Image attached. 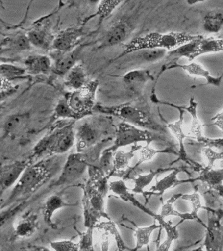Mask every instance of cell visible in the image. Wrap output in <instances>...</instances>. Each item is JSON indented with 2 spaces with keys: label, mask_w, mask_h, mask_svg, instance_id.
<instances>
[{
  "label": "cell",
  "mask_w": 223,
  "mask_h": 251,
  "mask_svg": "<svg viewBox=\"0 0 223 251\" xmlns=\"http://www.w3.org/2000/svg\"><path fill=\"white\" fill-rule=\"evenodd\" d=\"M181 168L174 169L168 176H164L160 180H156V184L152 186L149 191L145 192L144 196L146 200L149 199L152 195L157 196L158 197H162L166 190L172 189L180 185V184L187 183V182H193L197 180V178H189L187 180L178 179L177 175L182 172Z\"/></svg>",
  "instance_id": "obj_17"
},
{
  "label": "cell",
  "mask_w": 223,
  "mask_h": 251,
  "mask_svg": "<svg viewBox=\"0 0 223 251\" xmlns=\"http://www.w3.org/2000/svg\"><path fill=\"white\" fill-rule=\"evenodd\" d=\"M197 107L198 103L193 97L190 98L189 106H187V107L181 106L182 109L185 110V111H187L192 117L189 133H188V137L198 141L203 136L202 130L204 125H202V123L199 121L198 117Z\"/></svg>",
  "instance_id": "obj_29"
},
{
  "label": "cell",
  "mask_w": 223,
  "mask_h": 251,
  "mask_svg": "<svg viewBox=\"0 0 223 251\" xmlns=\"http://www.w3.org/2000/svg\"><path fill=\"white\" fill-rule=\"evenodd\" d=\"M57 160V156L49 157L30 165L15 184L10 195L1 204V209L9 207L26 196L32 195L42 187L56 174L59 167Z\"/></svg>",
  "instance_id": "obj_2"
},
{
  "label": "cell",
  "mask_w": 223,
  "mask_h": 251,
  "mask_svg": "<svg viewBox=\"0 0 223 251\" xmlns=\"http://www.w3.org/2000/svg\"><path fill=\"white\" fill-rule=\"evenodd\" d=\"M97 157L91 151L72 153L68 156L58 179L52 187L68 185L79 180L91 165H96Z\"/></svg>",
  "instance_id": "obj_8"
},
{
  "label": "cell",
  "mask_w": 223,
  "mask_h": 251,
  "mask_svg": "<svg viewBox=\"0 0 223 251\" xmlns=\"http://www.w3.org/2000/svg\"><path fill=\"white\" fill-rule=\"evenodd\" d=\"M89 81L85 67L79 63L66 74L64 78V84L73 91L83 87Z\"/></svg>",
  "instance_id": "obj_28"
},
{
  "label": "cell",
  "mask_w": 223,
  "mask_h": 251,
  "mask_svg": "<svg viewBox=\"0 0 223 251\" xmlns=\"http://www.w3.org/2000/svg\"><path fill=\"white\" fill-rule=\"evenodd\" d=\"M83 35V29L79 27L64 29L54 37L52 49L58 52H71L77 48Z\"/></svg>",
  "instance_id": "obj_15"
},
{
  "label": "cell",
  "mask_w": 223,
  "mask_h": 251,
  "mask_svg": "<svg viewBox=\"0 0 223 251\" xmlns=\"http://www.w3.org/2000/svg\"><path fill=\"white\" fill-rule=\"evenodd\" d=\"M173 147L174 146H168L166 149H162V150H156V149L151 148L150 147V145L146 144L145 146H142L140 150V152H139L140 158H139L138 162H137V164L134 167L129 168L126 171L127 173L125 174V176L128 177L130 174H132V172H134L136 169H138L143 163L151 160L156 154H161V153H168V154L179 155L178 152H175V151L174 150Z\"/></svg>",
  "instance_id": "obj_31"
},
{
  "label": "cell",
  "mask_w": 223,
  "mask_h": 251,
  "mask_svg": "<svg viewBox=\"0 0 223 251\" xmlns=\"http://www.w3.org/2000/svg\"><path fill=\"white\" fill-rule=\"evenodd\" d=\"M142 145L136 144L132 145V149L128 152L124 151H117L113 156V170L110 176H115V174L124 172L127 168H130L129 164L133 157L134 156L136 151H140Z\"/></svg>",
  "instance_id": "obj_30"
},
{
  "label": "cell",
  "mask_w": 223,
  "mask_h": 251,
  "mask_svg": "<svg viewBox=\"0 0 223 251\" xmlns=\"http://www.w3.org/2000/svg\"><path fill=\"white\" fill-rule=\"evenodd\" d=\"M121 1H101L98 5L97 15L103 20L108 17L121 3Z\"/></svg>",
  "instance_id": "obj_44"
},
{
  "label": "cell",
  "mask_w": 223,
  "mask_h": 251,
  "mask_svg": "<svg viewBox=\"0 0 223 251\" xmlns=\"http://www.w3.org/2000/svg\"><path fill=\"white\" fill-rule=\"evenodd\" d=\"M74 122L50 131L33 149L31 160H39L66 153L75 142Z\"/></svg>",
  "instance_id": "obj_5"
},
{
  "label": "cell",
  "mask_w": 223,
  "mask_h": 251,
  "mask_svg": "<svg viewBox=\"0 0 223 251\" xmlns=\"http://www.w3.org/2000/svg\"><path fill=\"white\" fill-rule=\"evenodd\" d=\"M54 115L58 119L62 118V119L78 120L77 115L68 105L66 98L61 99L58 102L55 109H54Z\"/></svg>",
  "instance_id": "obj_43"
},
{
  "label": "cell",
  "mask_w": 223,
  "mask_h": 251,
  "mask_svg": "<svg viewBox=\"0 0 223 251\" xmlns=\"http://www.w3.org/2000/svg\"><path fill=\"white\" fill-rule=\"evenodd\" d=\"M113 156L114 152L109 150L108 148L105 149L101 152L99 164L97 165L108 178L110 177V175L113 170Z\"/></svg>",
  "instance_id": "obj_42"
},
{
  "label": "cell",
  "mask_w": 223,
  "mask_h": 251,
  "mask_svg": "<svg viewBox=\"0 0 223 251\" xmlns=\"http://www.w3.org/2000/svg\"><path fill=\"white\" fill-rule=\"evenodd\" d=\"M192 168L198 172V180L218 190L223 198V166L218 169H207L196 163Z\"/></svg>",
  "instance_id": "obj_21"
},
{
  "label": "cell",
  "mask_w": 223,
  "mask_h": 251,
  "mask_svg": "<svg viewBox=\"0 0 223 251\" xmlns=\"http://www.w3.org/2000/svg\"><path fill=\"white\" fill-rule=\"evenodd\" d=\"M99 86V80H89L83 87L72 91L66 98L68 105L77 115L78 120L91 115L95 111Z\"/></svg>",
  "instance_id": "obj_9"
},
{
  "label": "cell",
  "mask_w": 223,
  "mask_h": 251,
  "mask_svg": "<svg viewBox=\"0 0 223 251\" xmlns=\"http://www.w3.org/2000/svg\"><path fill=\"white\" fill-rule=\"evenodd\" d=\"M109 120L99 118L83 122L75 131L76 149L77 152H87L106 143L103 139L111 126Z\"/></svg>",
  "instance_id": "obj_7"
},
{
  "label": "cell",
  "mask_w": 223,
  "mask_h": 251,
  "mask_svg": "<svg viewBox=\"0 0 223 251\" xmlns=\"http://www.w3.org/2000/svg\"><path fill=\"white\" fill-rule=\"evenodd\" d=\"M134 58L142 64H154L159 62L167 55L165 49H149L134 52Z\"/></svg>",
  "instance_id": "obj_38"
},
{
  "label": "cell",
  "mask_w": 223,
  "mask_h": 251,
  "mask_svg": "<svg viewBox=\"0 0 223 251\" xmlns=\"http://www.w3.org/2000/svg\"><path fill=\"white\" fill-rule=\"evenodd\" d=\"M205 203L204 209L206 211H219L223 210V198L220 192L214 188L201 182L194 186Z\"/></svg>",
  "instance_id": "obj_22"
},
{
  "label": "cell",
  "mask_w": 223,
  "mask_h": 251,
  "mask_svg": "<svg viewBox=\"0 0 223 251\" xmlns=\"http://www.w3.org/2000/svg\"><path fill=\"white\" fill-rule=\"evenodd\" d=\"M32 164V161L29 158L1 166L0 172V194L1 196L7 190L17 183L25 170Z\"/></svg>",
  "instance_id": "obj_12"
},
{
  "label": "cell",
  "mask_w": 223,
  "mask_h": 251,
  "mask_svg": "<svg viewBox=\"0 0 223 251\" xmlns=\"http://www.w3.org/2000/svg\"><path fill=\"white\" fill-rule=\"evenodd\" d=\"M132 31V25L128 21L121 20L111 25L101 39L99 48H106L124 43Z\"/></svg>",
  "instance_id": "obj_16"
},
{
  "label": "cell",
  "mask_w": 223,
  "mask_h": 251,
  "mask_svg": "<svg viewBox=\"0 0 223 251\" xmlns=\"http://www.w3.org/2000/svg\"><path fill=\"white\" fill-rule=\"evenodd\" d=\"M74 205H75L74 204L66 202L61 196L58 194L50 196L45 202L44 207H43L42 213L45 223L51 228L56 229L57 226L52 219L54 213L62 208L72 207Z\"/></svg>",
  "instance_id": "obj_25"
},
{
  "label": "cell",
  "mask_w": 223,
  "mask_h": 251,
  "mask_svg": "<svg viewBox=\"0 0 223 251\" xmlns=\"http://www.w3.org/2000/svg\"><path fill=\"white\" fill-rule=\"evenodd\" d=\"M151 99L154 103L160 104V105L170 106V107L175 108V109L179 111V119H178L177 121L172 123H166V126H167L168 129L176 137L178 143H179V152H178L179 158H178L177 161H183L186 164L193 168L196 164V162H194L188 156L187 151H186L185 143H184V140L188 137L183 131V120L184 115H185V110L182 109L180 105H175V104L168 103V102L166 101H160L156 96H154Z\"/></svg>",
  "instance_id": "obj_11"
},
{
  "label": "cell",
  "mask_w": 223,
  "mask_h": 251,
  "mask_svg": "<svg viewBox=\"0 0 223 251\" xmlns=\"http://www.w3.org/2000/svg\"><path fill=\"white\" fill-rule=\"evenodd\" d=\"M118 249V250H117V251H124V249H122V248H117Z\"/></svg>",
  "instance_id": "obj_54"
},
{
  "label": "cell",
  "mask_w": 223,
  "mask_h": 251,
  "mask_svg": "<svg viewBox=\"0 0 223 251\" xmlns=\"http://www.w3.org/2000/svg\"><path fill=\"white\" fill-rule=\"evenodd\" d=\"M207 224L205 225L204 245L206 251H223V210L207 211Z\"/></svg>",
  "instance_id": "obj_10"
},
{
  "label": "cell",
  "mask_w": 223,
  "mask_h": 251,
  "mask_svg": "<svg viewBox=\"0 0 223 251\" xmlns=\"http://www.w3.org/2000/svg\"><path fill=\"white\" fill-rule=\"evenodd\" d=\"M30 121L31 115L28 112L9 115L3 125L2 139H10L13 140L22 136L28 128Z\"/></svg>",
  "instance_id": "obj_14"
},
{
  "label": "cell",
  "mask_w": 223,
  "mask_h": 251,
  "mask_svg": "<svg viewBox=\"0 0 223 251\" xmlns=\"http://www.w3.org/2000/svg\"><path fill=\"white\" fill-rule=\"evenodd\" d=\"M152 141H158L169 145L170 146H174L173 143L168 137L140 128L122 121L115 128V140L108 149L115 153L121 147L138 144L139 142H146V144L150 145Z\"/></svg>",
  "instance_id": "obj_6"
},
{
  "label": "cell",
  "mask_w": 223,
  "mask_h": 251,
  "mask_svg": "<svg viewBox=\"0 0 223 251\" xmlns=\"http://www.w3.org/2000/svg\"><path fill=\"white\" fill-rule=\"evenodd\" d=\"M23 64L27 73L31 75H48L52 71V58L48 55H30Z\"/></svg>",
  "instance_id": "obj_23"
},
{
  "label": "cell",
  "mask_w": 223,
  "mask_h": 251,
  "mask_svg": "<svg viewBox=\"0 0 223 251\" xmlns=\"http://www.w3.org/2000/svg\"></svg>",
  "instance_id": "obj_55"
},
{
  "label": "cell",
  "mask_w": 223,
  "mask_h": 251,
  "mask_svg": "<svg viewBox=\"0 0 223 251\" xmlns=\"http://www.w3.org/2000/svg\"><path fill=\"white\" fill-rule=\"evenodd\" d=\"M88 170L89 178L83 188L84 225L87 228H95L101 218L111 220L105 210L109 178L97 165H91Z\"/></svg>",
  "instance_id": "obj_1"
},
{
  "label": "cell",
  "mask_w": 223,
  "mask_h": 251,
  "mask_svg": "<svg viewBox=\"0 0 223 251\" xmlns=\"http://www.w3.org/2000/svg\"><path fill=\"white\" fill-rule=\"evenodd\" d=\"M109 187L111 191L119 196L123 201L131 202L135 207H138L144 213L155 219L157 214H154L153 212L150 211L146 206L142 205L138 200L135 198L134 194L130 193V189L127 187L124 180H118L111 182L109 184Z\"/></svg>",
  "instance_id": "obj_24"
},
{
  "label": "cell",
  "mask_w": 223,
  "mask_h": 251,
  "mask_svg": "<svg viewBox=\"0 0 223 251\" xmlns=\"http://www.w3.org/2000/svg\"><path fill=\"white\" fill-rule=\"evenodd\" d=\"M26 34L32 47L42 50H49L52 48V43L55 36L52 35L50 23L48 22L38 23Z\"/></svg>",
  "instance_id": "obj_19"
},
{
  "label": "cell",
  "mask_w": 223,
  "mask_h": 251,
  "mask_svg": "<svg viewBox=\"0 0 223 251\" xmlns=\"http://www.w3.org/2000/svg\"><path fill=\"white\" fill-rule=\"evenodd\" d=\"M203 147H208L216 149L218 151H223V138L211 139L203 136L202 138L198 141Z\"/></svg>",
  "instance_id": "obj_48"
},
{
  "label": "cell",
  "mask_w": 223,
  "mask_h": 251,
  "mask_svg": "<svg viewBox=\"0 0 223 251\" xmlns=\"http://www.w3.org/2000/svg\"><path fill=\"white\" fill-rule=\"evenodd\" d=\"M25 204V201H23L22 203H19V205L13 206L11 209L1 212V226L2 227L3 225L7 223V221L15 215H16L17 212L19 210L22 209L23 205Z\"/></svg>",
  "instance_id": "obj_49"
},
{
  "label": "cell",
  "mask_w": 223,
  "mask_h": 251,
  "mask_svg": "<svg viewBox=\"0 0 223 251\" xmlns=\"http://www.w3.org/2000/svg\"><path fill=\"white\" fill-rule=\"evenodd\" d=\"M123 83L129 94L135 98H140L148 82L154 80L149 70L136 69L127 72L123 76Z\"/></svg>",
  "instance_id": "obj_13"
},
{
  "label": "cell",
  "mask_w": 223,
  "mask_h": 251,
  "mask_svg": "<svg viewBox=\"0 0 223 251\" xmlns=\"http://www.w3.org/2000/svg\"><path fill=\"white\" fill-rule=\"evenodd\" d=\"M164 170H166L165 169L161 168H158L156 170H151L148 174H138L136 177L132 178L134 183V188L132 189L133 193L144 195L145 188L151 183L158 174L164 172Z\"/></svg>",
  "instance_id": "obj_37"
},
{
  "label": "cell",
  "mask_w": 223,
  "mask_h": 251,
  "mask_svg": "<svg viewBox=\"0 0 223 251\" xmlns=\"http://www.w3.org/2000/svg\"><path fill=\"white\" fill-rule=\"evenodd\" d=\"M32 45L26 33H18L14 36L5 37L1 41V52H22L30 50Z\"/></svg>",
  "instance_id": "obj_27"
},
{
  "label": "cell",
  "mask_w": 223,
  "mask_h": 251,
  "mask_svg": "<svg viewBox=\"0 0 223 251\" xmlns=\"http://www.w3.org/2000/svg\"><path fill=\"white\" fill-rule=\"evenodd\" d=\"M199 36L200 35H194L183 32H150L143 36L135 37L130 42L123 45L124 50L115 60L132 53L149 49H160L173 50L185 43L198 38Z\"/></svg>",
  "instance_id": "obj_4"
},
{
  "label": "cell",
  "mask_w": 223,
  "mask_h": 251,
  "mask_svg": "<svg viewBox=\"0 0 223 251\" xmlns=\"http://www.w3.org/2000/svg\"><path fill=\"white\" fill-rule=\"evenodd\" d=\"M182 194H183L179 193L174 194L169 200H167L166 203L162 205L161 211H160L159 214L156 215V217L154 219L158 222L164 220L166 217L173 216V217L181 218L182 222L189 221V220L194 221V219L191 214L180 213L179 211L174 209V203L177 201L178 200L181 199Z\"/></svg>",
  "instance_id": "obj_32"
},
{
  "label": "cell",
  "mask_w": 223,
  "mask_h": 251,
  "mask_svg": "<svg viewBox=\"0 0 223 251\" xmlns=\"http://www.w3.org/2000/svg\"><path fill=\"white\" fill-rule=\"evenodd\" d=\"M1 99L3 100V97L10 95L16 90L17 87L13 85L12 82L5 79L4 78L1 77Z\"/></svg>",
  "instance_id": "obj_50"
},
{
  "label": "cell",
  "mask_w": 223,
  "mask_h": 251,
  "mask_svg": "<svg viewBox=\"0 0 223 251\" xmlns=\"http://www.w3.org/2000/svg\"><path fill=\"white\" fill-rule=\"evenodd\" d=\"M95 228H97L99 230L107 231L109 234L112 235L114 237L115 241H116L117 248H122L124 250L125 249L130 250V249L128 248L125 245L124 241H123L122 237H121L120 233L117 229L116 225L111 220L107 222L99 223L96 226Z\"/></svg>",
  "instance_id": "obj_41"
},
{
  "label": "cell",
  "mask_w": 223,
  "mask_h": 251,
  "mask_svg": "<svg viewBox=\"0 0 223 251\" xmlns=\"http://www.w3.org/2000/svg\"><path fill=\"white\" fill-rule=\"evenodd\" d=\"M191 251H205L204 249H203V247L200 246L199 247H198L197 249H193V250H192Z\"/></svg>",
  "instance_id": "obj_53"
},
{
  "label": "cell",
  "mask_w": 223,
  "mask_h": 251,
  "mask_svg": "<svg viewBox=\"0 0 223 251\" xmlns=\"http://www.w3.org/2000/svg\"><path fill=\"white\" fill-rule=\"evenodd\" d=\"M95 111L103 115H113L122 120L124 123L130 124L140 128L146 129L152 132L168 136L167 126L157 121L152 115L148 106L134 105L132 103L103 107L96 105Z\"/></svg>",
  "instance_id": "obj_3"
},
{
  "label": "cell",
  "mask_w": 223,
  "mask_h": 251,
  "mask_svg": "<svg viewBox=\"0 0 223 251\" xmlns=\"http://www.w3.org/2000/svg\"><path fill=\"white\" fill-rule=\"evenodd\" d=\"M201 198L200 194L195 190L193 193L182 194L181 199L190 202L192 206V211L190 214L193 217L194 221H197L198 223L201 224V225L205 227V224L203 223V221L199 219L198 215L199 210L202 209V208L204 209V207H203L202 204H201Z\"/></svg>",
  "instance_id": "obj_40"
},
{
  "label": "cell",
  "mask_w": 223,
  "mask_h": 251,
  "mask_svg": "<svg viewBox=\"0 0 223 251\" xmlns=\"http://www.w3.org/2000/svg\"><path fill=\"white\" fill-rule=\"evenodd\" d=\"M50 245L55 251H79V243H75L72 240L52 241Z\"/></svg>",
  "instance_id": "obj_47"
},
{
  "label": "cell",
  "mask_w": 223,
  "mask_h": 251,
  "mask_svg": "<svg viewBox=\"0 0 223 251\" xmlns=\"http://www.w3.org/2000/svg\"><path fill=\"white\" fill-rule=\"evenodd\" d=\"M80 49L77 47L75 50L68 52H58L54 50L50 56L52 60V71L58 75L66 76V74L77 64Z\"/></svg>",
  "instance_id": "obj_20"
},
{
  "label": "cell",
  "mask_w": 223,
  "mask_h": 251,
  "mask_svg": "<svg viewBox=\"0 0 223 251\" xmlns=\"http://www.w3.org/2000/svg\"><path fill=\"white\" fill-rule=\"evenodd\" d=\"M201 153L207 162V169L214 168L215 162L218 160L223 161V151H215L208 147H203Z\"/></svg>",
  "instance_id": "obj_45"
},
{
  "label": "cell",
  "mask_w": 223,
  "mask_h": 251,
  "mask_svg": "<svg viewBox=\"0 0 223 251\" xmlns=\"http://www.w3.org/2000/svg\"><path fill=\"white\" fill-rule=\"evenodd\" d=\"M202 25L206 32L219 33L223 27V14L215 10L209 11L203 17Z\"/></svg>",
  "instance_id": "obj_36"
},
{
  "label": "cell",
  "mask_w": 223,
  "mask_h": 251,
  "mask_svg": "<svg viewBox=\"0 0 223 251\" xmlns=\"http://www.w3.org/2000/svg\"><path fill=\"white\" fill-rule=\"evenodd\" d=\"M30 251H50L48 247L45 246H36L33 247L32 250Z\"/></svg>",
  "instance_id": "obj_52"
},
{
  "label": "cell",
  "mask_w": 223,
  "mask_h": 251,
  "mask_svg": "<svg viewBox=\"0 0 223 251\" xmlns=\"http://www.w3.org/2000/svg\"><path fill=\"white\" fill-rule=\"evenodd\" d=\"M94 227H89L85 232H79V251H95L93 242Z\"/></svg>",
  "instance_id": "obj_46"
},
{
  "label": "cell",
  "mask_w": 223,
  "mask_h": 251,
  "mask_svg": "<svg viewBox=\"0 0 223 251\" xmlns=\"http://www.w3.org/2000/svg\"><path fill=\"white\" fill-rule=\"evenodd\" d=\"M181 223V221L175 225L171 221L162 220L158 221V225L161 226V228L164 229L166 231V238L163 242L158 245L156 251H169L173 241L179 238V233L177 227Z\"/></svg>",
  "instance_id": "obj_34"
},
{
  "label": "cell",
  "mask_w": 223,
  "mask_h": 251,
  "mask_svg": "<svg viewBox=\"0 0 223 251\" xmlns=\"http://www.w3.org/2000/svg\"><path fill=\"white\" fill-rule=\"evenodd\" d=\"M161 228V226L154 223L149 226L139 227H137L134 230V235L136 237V246L134 248L130 249L131 251H138L144 246H148L149 244L152 233L156 229Z\"/></svg>",
  "instance_id": "obj_35"
},
{
  "label": "cell",
  "mask_w": 223,
  "mask_h": 251,
  "mask_svg": "<svg viewBox=\"0 0 223 251\" xmlns=\"http://www.w3.org/2000/svg\"><path fill=\"white\" fill-rule=\"evenodd\" d=\"M1 77L12 82L13 80L22 79L26 77V69L11 64L2 63L0 66Z\"/></svg>",
  "instance_id": "obj_39"
},
{
  "label": "cell",
  "mask_w": 223,
  "mask_h": 251,
  "mask_svg": "<svg viewBox=\"0 0 223 251\" xmlns=\"http://www.w3.org/2000/svg\"><path fill=\"white\" fill-rule=\"evenodd\" d=\"M39 217L34 211L26 214L17 223L14 229L15 238H28L32 236L38 229Z\"/></svg>",
  "instance_id": "obj_26"
},
{
  "label": "cell",
  "mask_w": 223,
  "mask_h": 251,
  "mask_svg": "<svg viewBox=\"0 0 223 251\" xmlns=\"http://www.w3.org/2000/svg\"><path fill=\"white\" fill-rule=\"evenodd\" d=\"M219 52H223V39H215L212 37L205 38L203 36L199 39L193 60L201 55Z\"/></svg>",
  "instance_id": "obj_33"
},
{
  "label": "cell",
  "mask_w": 223,
  "mask_h": 251,
  "mask_svg": "<svg viewBox=\"0 0 223 251\" xmlns=\"http://www.w3.org/2000/svg\"><path fill=\"white\" fill-rule=\"evenodd\" d=\"M174 68H181L191 75L198 76L204 78L206 80L207 85L219 86L223 79V71L221 75L215 77L211 75L208 70L203 68L201 65L196 62H191L189 64L184 65L179 64L178 63L166 64L162 66L160 74L161 75L166 71Z\"/></svg>",
  "instance_id": "obj_18"
},
{
  "label": "cell",
  "mask_w": 223,
  "mask_h": 251,
  "mask_svg": "<svg viewBox=\"0 0 223 251\" xmlns=\"http://www.w3.org/2000/svg\"><path fill=\"white\" fill-rule=\"evenodd\" d=\"M213 122L211 126H215L218 127L220 130L223 131V109L211 119Z\"/></svg>",
  "instance_id": "obj_51"
}]
</instances>
